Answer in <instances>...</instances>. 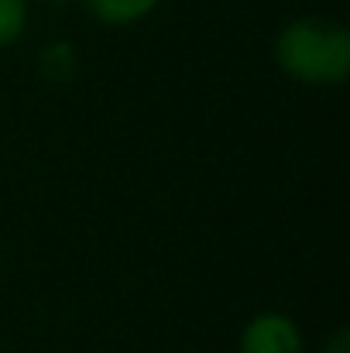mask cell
<instances>
[{
    "mask_svg": "<svg viewBox=\"0 0 350 353\" xmlns=\"http://www.w3.org/2000/svg\"><path fill=\"white\" fill-rule=\"evenodd\" d=\"M28 0H0V48H10L28 31Z\"/></svg>",
    "mask_w": 350,
    "mask_h": 353,
    "instance_id": "obj_5",
    "label": "cell"
},
{
    "mask_svg": "<svg viewBox=\"0 0 350 353\" xmlns=\"http://www.w3.org/2000/svg\"><path fill=\"white\" fill-rule=\"evenodd\" d=\"M38 69H41V76L52 79V83H69V79L79 72V52H76V45L66 41V38L48 41V45L41 48V55H38Z\"/></svg>",
    "mask_w": 350,
    "mask_h": 353,
    "instance_id": "obj_4",
    "label": "cell"
},
{
    "mask_svg": "<svg viewBox=\"0 0 350 353\" xmlns=\"http://www.w3.org/2000/svg\"><path fill=\"white\" fill-rule=\"evenodd\" d=\"M320 353H350V333L344 330V326H337V330L323 340Z\"/></svg>",
    "mask_w": 350,
    "mask_h": 353,
    "instance_id": "obj_6",
    "label": "cell"
},
{
    "mask_svg": "<svg viewBox=\"0 0 350 353\" xmlns=\"http://www.w3.org/2000/svg\"><path fill=\"white\" fill-rule=\"evenodd\" d=\"M79 3L90 14V21L104 28H134L148 21L162 0H79Z\"/></svg>",
    "mask_w": 350,
    "mask_h": 353,
    "instance_id": "obj_3",
    "label": "cell"
},
{
    "mask_svg": "<svg viewBox=\"0 0 350 353\" xmlns=\"http://www.w3.org/2000/svg\"><path fill=\"white\" fill-rule=\"evenodd\" d=\"M237 353H306V336L289 312L261 309L244 323Z\"/></svg>",
    "mask_w": 350,
    "mask_h": 353,
    "instance_id": "obj_2",
    "label": "cell"
},
{
    "mask_svg": "<svg viewBox=\"0 0 350 353\" xmlns=\"http://www.w3.org/2000/svg\"><path fill=\"white\" fill-rule=\"evenodd\" d=\"M278 72L309 90H337L350 76V31L347 24L323 14L289 17L271 41Z\"/></svg>",
    "mask_w": 350,
    "mask_h": 353,
    "instance_id": "obj_1",
    "label": "cell"
}]
</instances>
